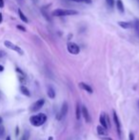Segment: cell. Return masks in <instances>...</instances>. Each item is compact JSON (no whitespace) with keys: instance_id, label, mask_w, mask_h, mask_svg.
Returning <instances> with one entry per match:
<instances>
[{"instance_id":"1","label":"cell","mask_w":139,"mask_h":140,"mask_svg":"<svg viewBox=\"0 0 139 140\" xmlns=\"http://www.w3.org/2000/svg\"><path fill=\"white\" fill-rule=\"evenodd\" d=\"M46 120H47V115L45 113H42V112L31 116V118H30L31 124L34 127H39V126L43 125L46 122Z\"/></svg>"},{"instance_id":"2","label":"cell","mask_w":139,"mask_h":140,"mask_svg":"<svg viewBox=\"0 0 139 140\" xmlns=\"http://www.w3.org/2000/svg\"><path fill=\"white\" fill-rule=\"evenodd\" d=\"M53 16H69V15H76L78 12L74 10H64V9H56L53 12Z\"/></svg>"},{"instance_id":"3","label":"cell","mask_w":139,"mask_h":140,"mask_svg":"<svg viewBox=\"0 0 139 140\" xmlns=\"http://www.w3.org/2000/svg\"><path fill=\"white\" fill-rule=\"evenodd\" d=\"M67 50L69 53H72V54H74V55H76V54L80 53L79 46L76 43H74V42H69L67 44Z\"/></svg>"},{"instance_id":"4","label":"cell","mask_w":139,"mask_h":140,"mask_svg":"<svg viewBox=\"0 0 139 140\" xmlns=\"http://www.w3.org/2000/svg\"><path fill=\"white\" fill-rule=\"evenodd\" d=\"M4 45H5L8 49L13 50V51H15V52H16V53H18L20 55H22V54L24 53V52H23V50H22V49L20 48V47H18V46L15 45L14 43H12L11 41H5V42H4Z\"/></svg>"},{"instance_id":"5","label":"cell","mask_w":139,"mask_h":140,"mask_svg":"<svg viewBox=\"0 0 139 140\" xmlns=\"http://www.w3.org/2000/svg\"><path fill=\"white\" fill-rule=\"evenodd\" d=\"M44 104H45V99H43V98H42V99H39V100H37L36 102H34V104L30 107V111H39V110L44 106Z\"/></svg>"},{"instance_id":"6","label":"cell","mask_w":139,"mask_h":140,"mask_svg":"<svg viewBox=\"0 0 139 140\" xmlns=\"http://www.w3.org/2000/svg\"><path fill=\"white\" fill-rule=\"evenodd\" d=\"M68 109H69V107H68L67 103H66V102L63 103L62 107H61V110H60V111L58 112V114L56 115V119H57V120H61L63 117L67 114Z\"/></svg>"},{"instance_id":"7","label":"cell","mask_w":139,"mask_h":140,"mask_svg":"<svg viewBox=\"0 0 139 140\" xmlns=\"http://www.w3.org/2000/svg\"><path fill=\"white\" fill-rule=\"evenodd\" d=\"M113 120H114V123L116 125V130H117V133L119 135V137L121 138V124H120V121L118 119V116L116 114V112L113 111Z\"/></svg>"},{"instance_id":"8","label":"cell","mask_w":139,"mask_h":140,"mask_svg":"<svg viewBox=\"0 0 139 140\" xmlns=\"http://www.w3.org/2000/svg\"><path fill=\"white\" fill-rule=\"evenodd\" d=\"M81 111H82V115L84 116V118H85V120L88 122V123H90L91 122V115H90V113H89V111H88V109H87L85 106H82L81 107Z\"/></svg>"},{"instance_id":"9","label":"cell","mask_w":139,"mask_h":140,"mask_svg":"<svg viewBox=\"0 0 139 140\" xmlns=\"http://www.w3.org/2000/svg\"><path fill=\"white\" fill-rule=\"evenodd\" d=\"M78 86L81 88L82 90H84V91H86V92H88L89 93H92L93 92V91H92V89H91V86H89V85H87L86 83L84 82H80L79 84H78Z\"/></svg>"},{"instance_id":"10","label":"cell","mask_w":139,"mask_h":140,"mask_svg":"<svg viewBox=\"0 0 139 140\" xmlns=\"http://www.w3.org/2000/svg\"><path fill=\"white\" fill-rule=\"evenodd\" d=\"M118 25L121 28H123V29H129V28H131L133 26L130 22H125V21H119Z\"/></svg>"},{"instance_id":"11","label":"cell","mask_w":139,"mask_h":140,"mask_svg":"<svg viewBox=\"0 0 139 140\" xmlns=\"http://www.w3.org/2000/svg\"><path fill=\"white\" fill-rule=\"evenodd\" d=\"M116 8H117V10H118L119 13L124 14L125 9H124V5H123L122 0H117V1H116Z\"/></svg>"},{"instance_id":"12","label":"cell","mask_w":139,"mask_h":140,"mask_svg":"<svg viewBox=\"0 0 139 140\" xmlns=\"http://www.w3.org/2000/svg\"><path fill=\"white\" fill-rule=\"evenodd\" d=\"M99 121H100V124H101V126H102V127H104L105 129L109 128V127H108V124H107V120H106V115L104 114V113L100 114Z\"/></svg>"},{"instance_id":"13","label":"cell","mask_w":139,"mask_h":140,"mask_svg":"<svg viewBox=\"0 0 139 140\" xmlns=\"http://www.w3.org/2000/svg\"><path fill=\"white\" fill-rule=\"evenodd\" d=\"M47 93H48V96L50 98H52L53 99L54 97H55V91H54V89L53 87H48V91H47Z\"/></svg>"},{"instance_id":"14","label":"cell","mask_w":139,"mask_h":140,"mask_svg":"<svg viewBox=\"0 0 139 140\" xmlns=\"http://www.w3.org/2000/svg\"><path fill=\"white\" fill-rule=\"evenodd\" d=\"M20 92H22V94H24L26 96H31V92L28 90V88L25 86H20Z\"/></svg>"},{"instance_id":"15","label":"cell","mask_w":139,"mask_h":140,"mask_svg":"<svg viewBox=\"0 0 139 140\" xmlns=\"http://www.w3.org/2000/svg\"><path fill=\"white\" fill-rule=\"evenodd\" d=\"M97 133L99 135H106L107 134V130L102 126H97Z\"/></svg>"},{"instance_id":"16","label":"cell","mask_w":139,"mask_h":140,"mask_svg":"<svg viewBox=\"0 0 139 140\" xmlns=\"http://www.w3.org/2000/svg\"><path fill=\"white\" fill-rule=\"evenodd\" d=\"M18 15H19L20 19L22 20L23 22H25V23H28V22H29V19L27 18V16H26V15L23 14V12L20 10V9L18 10Z\"/></svg>"},{"instance_id":"17","label":"cell","mask_w":139,"mask_h":140,"mask_svg":"<svg viewBox=\"0 0 139 140\" xmlns=\"http://www.w3.org/2000/svg\"><path fill=\"white\" fill-rule=\"evenodd\" d=\"M75 114H76V119L77 120H79L80 117H81V114H82L81 107L79 106V104H77L76 105V112H75Z\"/></svg>"},{"instance_id":"18","label":"cell","mask_w":139,"mask_h":140,"mask_svg":"<svg viewBox=\"0 0 139 140\" xmlns=\"http://www.w3.org/2000/svg\"><path fill=\"white\" fill-rule=\"evenodd\" d=\"M133 27L134 29H135V32H136V34H137V35H138L139 37V19H135V21H134L133 23Z\"/></svg>"},{"instance_id":"19","label":"cell","mask_w":139,"mask_h":140,"mask_svg":"<svg viewBox=\"0 0 139 140\" xmlns=\"http://www.w3.org/2000/svg\"><path fill=\"white\" fill-rule=\"evenodd\" d=\"M5 134V128H4V126L0 125V139L4 136Z\"/></svg>"},{"instance_id":"20","label":"cell","mask_w":139,"mask_h":140,"mask_svg":"<svg viewBox=\"0 0 139 140\" xmlns=\"http://www.w3.org/2000/svg\"><path fill=\"white\" fill-rule=\"evenodd\" d=\"M72 1H74V2H78V3H85V4H91V0H72Z\"/></svg>"},{"instance_id":"21","label":"cell","mask_w":139,"mask_h":140,"mask_svg":"<svg viewBox=\"0 0 139 140\" xmlns=\"http://www.w3.org/2000/svg\"><path fill=\"white\" fill-rule=\"evenodd\" d=\"M29 137H30V132L28 130H26L25 133L23 134V136H22L21 140H29Z\"/></svg>"},{"instance_id":"22","label":"cell","mask_w":139,"mask_h":140,"mask_svg":"<svg viewBox=\"0 0 139 140\" xmlns=\"http://www.w3.org/2000/svg\"><path fill=\"white\" fill-rule=\"evenodd\" d=\"M106 2H107V4H108V6L110 7V9L113 8V6H114V0H106Z\"/></svg>"},{"instance_id":"23","label":"cell","mask_w":139,"mask_h":140,"mask_svg":"<svg viewBox=\"0 0 139 140\" xmlns=\"http://www.w3.org/2000/svg\"><path fill=\"white\" fill-rule=\"evenodd\" d=\"M41 12H42V14H43L44 17H45L46 19L48 20V21H51V18L49 17V15H48V14H47V13L45 12V9H44V8H43V9H42V10H41Z\"/></svg>"},{"instance_id":"24","label":"cell","mask_w":139,"mask_h":140,"mask_svg":"<svg viewBox=\"0 0 139 140\" xmlns=\"http://www.w3.org/2000/svg\"><path fill=\"white\" fill-rule=\"evenodd\" d=\"M16 28H17L18 30H20V31H22V32H26V28H24V27L21 26V25H17Z\"/></svg>"},{"instance_id":"25","label":"cell","mask_w":139,"mask_h":140,"mask_svg":"<svg viewBox=\"0 0 139 140\" xmlns=\"http://www.w3.org/2000/svg\"><path fill=\"white\" fill-rule=\"evenodd\" d=\"M129 140H134V134L130 131L129 134Z\"/></svg>"},{"instance_id":"26","label":"cell","mask_w":139,"mask_h":140,"mask_svg":"<svg viewBox=\"0 0 139 140\" xmlns=\"http://www.w3.org/2000/svg\"><path fill=\"white\" fill-rule=\"evenodd\" d=\"M4 0H0V8H4Z\"/></svg>"},{"instance_id":"27","label":"cell","mask_w":139,"mask_h":140,"mask_svg":"<svg viewBox=\"0 0 139 140\" xmlns=\"http://www.w3.org/2000/svg\"><path fill=\"white\" fill-rule=\"evenodd\" d=\"M5 55V52H3V51H0V58L3 57Z\"/></svg>"},{"instance_id":"28","label":"cell","mask_w":139,"mask_h":140,"mask_svg":"<svg viewBox=\"0 0 139 140\" xmlns=\"http://www.w3.org/2000/svg\"><path fill=\"white\" fill-rule=\"evenodd\" d=\"M2 21H3V16H2V14L0 13V24L2 23Z\"/></svg>"},{"instance_id":"29","label":"cell","mask_w":139,"mask_h":140,"mask_svg":"<svg viewBox=\"0 0 139 140\" xmlns=\"http://www.w3.org/2000/svg\"><path fill=\"white\" fill-rule=\"evenodd\" d=\"M3 71H4V67H3L2 65H0V73H1V72H3Z\"/></svg>"},{"instance_id":"30","label":"cell","mask_w":139,"mask_h":140,"mask_svg":"<svg viewBox=\"0 0 139 140\" xmlns=\"http://www.w3.org/2000/svg\"><path fill=\"white\" fill-rule=\"evenodd\" d=\"M18 133H19V129H18V127L16 128V135H18Z\"/></svg>"},{"instance_id":"31","label":"cell","mask_w":139,"mask_h":140,"mask_svg":"<svg viewBox=\"0 0 139 140\" xmlns=\"http://www.w3.org/2000/svg\"><path fill=\"white\" fill-rule=\"evenodd\" d=\"M48 140H53V136H50V137L48 138Z\"/></svg>"},{"instance_id":"32","label":"cell","mask_w":139,"mask_h":140,"mask_svg":"<svg viewBox=\"0 0 139 140\" xmlns=\"http://www.w3.org/2000/svg\"><path fill=\"white\" fill-rule=\"evenodd\" d=\"M2 121H3V119H2V117H1V116H0V125H1V124H2Z\"/></svg>"},{"instance_id":"33","label":"cell","mask_w":139,"mask_h":140,"mask_svg":"<svg viewBox=\"0 0 139 140\" xmlns=\"http://www.w3.org/2000/svg\"><path fill=\"white\" fill-rule=\"evenodd\" d=\"M6 140H12V139H11V136H7V138H6Z\"/></svg>"},{"instance_id":"34","label":"cell","mask_w":139,"mask_h":140,"mask_svg":"<svg viewBox=\"0 0 139 140\" xmlns=\"http://www.w3.org/2000/svg\"><path fill=\"white\" fill-rule=\"evenodd\" d=\"M105 140H112V139H110V138H104Z\"/></svg>"}]
</instances>
